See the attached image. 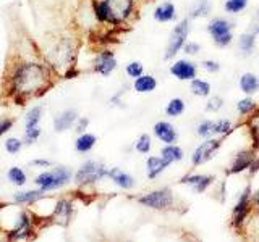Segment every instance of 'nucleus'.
I'll return each mask as SVG.
<instances>
[{
    "label": "nucleus",
    "mask_w": 259,
    "mask_h": 242,
    "mask_svg": "<svg viewBox=\"0 0 259 242\" xmlns=\"http://www.w3.org/2000/svg\"><path fill=\"white\" fill-rule=\"evenodd\" d=\"M133 8V0H102L96 4V16L99 21L120 24L132 16Z\"/></svg>",
    "instance_id": "obj_1"
},
{
    "label": "nucleus",
    "mask_w": 259,
    "mask_h": 242,
    "mask_svg": "<svg viewBox=\"0 0 259 242\" xmlns=\"http://www.w3.org/2000/svg\"><path fill=\"white\" fill-rule=\"evenodd\" d=\"M235 23L229 16H210L206 24V32L219 48H229L235 42Z\"/></svg>",
    "instance_id": "obj_2"
},
{
    "label": "nucleus",
    "mask_w": 259,
    "mask_h": 242,
    "mask_svg": "<svg viewBox=\"0 0 259 242\" xmlns=\"http://www.w3.org/2000/svg\"><path fill=\"white\" fill-rule=\"evenodd\" d=\"M190 34H191V20L188 16H185V18H182L175 24L172 32H170L168 42H167L165 52H164V60H167V62L175 60L177 55L182 53Z\"/></svg>",
    "instance_id": "obj_3"
},
{
    "label": "nucleus",
    "mask_w": 259,
    "mask_h": 242,
    "mask_svg": "<svg viewBox=\"0 0 259 242\" xmlns=\"http://www.w3.org/2000/svg\"><path fill=\"white\" fill-rule=\"evenodd\" d=\"M44 81V70L39 65H23L15 75V87L18 92H31L37 91L42 86Z\"/></svg>",
    "instance_id": "obj_4"
},
{
    "label": "nucleus",
    "mask_w": 259,
    "mask_h": 242,
    "mask_svg": "<svg viewBox=\"0 0 259 242\" xmlns=\"http://www.w3.org/2000/svg\"><path fill=\"white\" fill-rule=\"evenodd\" d=\"M168 73H170V76L175 78L177 81L190 83V81L199 76V63H196L193 58H188V56L175 58L170 63Z\"/></svg>",
    "instance_id": "obj_5"
},
{
    "label": "nucleus",
    "mask_w": 259,
    "mask_h": 242,
    "mask_svg": "<svg viewBox=\"0 0 259 242\" xmlns=\"http://www.w3.org/2000/svg\"><path fill=\"white\" fill-rule=\"evenodd\" d=\"M222 147V137H209V139H202V142L198 145L191 153V165L193 166H202L207 161H210L219 149Z\"/></svg>",
    "instance_id": "obj_6"
},
{
    "label": "nucleus",
    "mask_w": 259,
    "mask_h": 242,
    "mask_svg": "<svg viewBox=\"0 0 259 242\" xmlns=\"http://www.w3.org/2000/svg\"><path fill=\"white\" fill-rule=\"evenodd\" d=\"M141 205L149 207L154 210H165L168 207L174 205V194L170 189H159V191H152L146 196L138 199Z\"/></svg>",
    "instance_id": "obj_7"
},
{
    "label": "nucleus",
    "mask_w": 259,
    "mask_h": 242,
    "mask_svg": "<svg viewBox=\"0 0 259 242\" xmlns=\"http://www.w3.org/2000/svg\"><path fill=\"white\" fill-rule=\"evenodd\" d=\"M70 169L67 168H59L55 171H49V173H42L36 177V184L40 188V191H51V189H57L63 186L70 179Z\"/></svg>",
    "instance_id": "obj_8"
},
{
    "label": "nucleus",
    "mask_w": 259,
    "mask_h": 242,
    "mask_svg": "<svg viewBox=\"0 0 259 242\" xmlns=\"http://www.w3.org/2000/svg\"><path fill=\"white\" fill-rule=\"evenodd\" d=\"M251 196H253L251 186H246L245 191L241 192L238 202L235 204L233 212H232V224L235 226V228L241 226L243 221L246 220V216H248L249 210H251V205H253V202H251Z\"/></svg>",
    "instance_id": "obj_9"
},
{
    "label": "nucleus",
    "mask_w": 259,
    "mask_h": 242,
    "mask_svg": "<svg viewBox=\"0 0 259 242\" xmlns=\"http://www.w3.org/2000/svg\"><path fill=\"white\" fill-rule=\"evenodd\" d=\"M107 173H109V169H105L101 163H97V161H88V163L76 173L75 179L79 184L94 183L97 179H101V177L107 176Z\"/></svg>",
    "instance_id": "obj_10"
},
{
    "label": "nucleus",
    "mask_w": 259,
    "mask_h": 242,
    "mask_svg": "<svg viewBox=\"0 0 259 242\" xmlns=\"http://www.w3.org/2000/svg\"><path fill=\"white\" fill-rule=\"evenodd\" d=\"M152 133L164 145H167V144H177L178 137H180V134H178V131H177V128L172 123H170V121H167V119L157 121V123L154 125V128H152Z\"/></svg>",
    "instance_id": "obj_11"
},
{
    "label": "nucleus",
    "mask_w": 259,
    "mask_h": 242,
    "mask_svg": "<svg viewBox=\"0 0 259 242\" xmlns=\"http://www.w3.org/2000/svg\"><path fill=\"white\" fill-rule=\"evenodd\" d=\"M256 158L257 157H256V153H254L253 149L241 150V152H238L237 155L233 157L232 165H230L229 169H227V173H229V174H238V173L246 171V169H249L251 165L254 163Z\"/></svg>",
    "instance_id": "obj_12"
},
{
    "label": "nucleus",
    "mask_w": 259,
    "mask_h": 242,
    "mask_svg": "<svg viewBox=\"0 0 259 242\" xmlns=\"http://www.w3.org/2000/svg\"><path fill=\"white\" fill-rule=\"evenodd\" d=\"M215 181V177L214 176H210V174H201V173H190V174H186L183 176L180 183L185 184V186H190V188L196 192V194H202V192H206L210 186L214 184Z\"/></svg>",
    "instance_id": "obj_13"
},
{
    "label": "nucleus",
    "mask_w": 259,
    "mask_h": 242,
    "mask_svg": "<svg viewBox=\"0 0 259 242\" xmlns=\"http://www.w3.org/2000/svg\"><path fill=\"white\" fill-rule=\"evenodd\" d=\"M238 89L243 95L254 97L256 94H259V75L253 71L241 73L238 78Z\"/></svg>",
    "instance_id": "obj_14"
},
{
    "label": "nucleus",
    "mask_w": 259,
    "mask_h": 242,
    "mask_svg": "<svg viewBox=\"0 0 259 242\" xmlns=\"http://www.w3.org/2000/svg\"><path fill=\"white\" fill-rule=\"evenodd\" d=\"M154 20H156L157 23L160 24H167V23H174L177 21L178 18V10L174 2H170V0H167V2H162L156 7V10H154L152 13Z\"/></svg>",
    "instance_id": "obj_15"
},
{
    "label": "nucleus",
    "mask_w": 259,
    "mask_h": 242,
    "mask_svg": "<svg viewBox=\"0 0 259 242\" xmlns=\"http://www.w3.org/2000/svg\"><path fill=\"white\" fill-rule=\"evenodd\" d=\"M115 68H117V58H115V55H113V52L107 50V52H102L97 55L94 70L99 73V75L109 76L115 71Z\"/></svg>",
    "instance_id": "obj_16"
},
{
    "label": "nucleus",
    "mask_w": 259,
    "mask_h": 242,
    "mask_svg": "<svg viewBox=\"0 0 259 242\" xmlns=\"http://www.w3.org/2000/svg\"><path fill=\"white\" fill-rule=\"evenodd\" d=\"M256 34L253 31H246L243 32V34L238 36L237 40V48H238V53L243 56V58H246V56H251L256 48Z\"/></svg>",
    "instance_id": "obj_17"
},
{
    "label": "nucleus",
    "mask_w": 259,
    "mask_h": 242,
    "mask_svg": "<svg viewBox=\"0 0 259 242\" xmlns=\"http://www.w3.org/2000/svg\"><path fill=\"white\" fill-rule=\"evenodd\" d=\"M157 86H159V83H157L156 76L148 75V73H144V75H141L140 78L133 79V89L138 94H151L156 91Z\"/></svg>",
    "instance_id": "obj_18"
},
{
    "label": "nucleus",
    "mask_w": 259,
    "mask_h": 242,
    "mask_svg": "<svg viewBox=\"0 0 259 242\" xmlns=\"http://www.w3.org/2000/svg\"><path fill=\"white\" fill-rule=\"evenodd\" d=\"M188 87H190V92L194 97H199V99H207V97L212 95V84H210V81L204 78H199V76L194 78L188 83Z\"/></svg>",
    "instance_id": "obj_19"
},
{
    "label": "nucleus",
    "mask_w": 259,
    "mask_h": 242,
    "mask_svg": "<svg viewBox=\"0 0 259 242\" xmlns=\"http://www.w3.org/2000/svg\"><path fill=\"white\" fill-rule=\"evenodd\" d=\"M212 12V4L210 0H194V4L188 10V18L190 20H199V18H207Z\"/></svg>",
    "instance_id": "obj_20"
},
{
    "label": "nucleus",
    "mask_w": 259,
    "mask_h": 242,
    "mask_svg": "<svg viewBox=\"0 0 259 242\" xmlns=\"http://www.w3.org/2000/svg\"><path fill=\"white\" fill-rule=\"evenodd\" d=\"M170 165L162 157H149L146 160V171H148L149 179H156L159 174H162Z\"/></svg>",
    "instance_id": "obj_21"
},
{
    "label": "nucleus",
    "mask_w": 259,
    "mask_h": 242,
    "mask_svg": "<svg viewBox=\"0 0 259 242\" xmlns=\"http://www.w3.org/2000/svg\"><path fill=\"white\" fill-rule=\"evenodd\" d=\"M160 157L164 158L168 165H172V163H177V161H182L185 158V150L178 144H167L162 147Z\"/></svg>",
    "instance_id": "obj_22"
},
{
    "label": "nucleus",
    "mask_w": 259,
    "mask_h": 242,
    "mask_svg": "<svg viewBox=\"0 0 259 242\" xmlns=\"http://www.w3.org/2000/svg\"><path fill=\"white\" fill-rule=\"evenodd\" d=\"M107 176H109L110 179H112L113 183H115L117 186H120L121 189H132L133 186H135L133 176H130L128 173L121 171L120 168H112V169H109Z\"/></svg>",
    "instance_id": "obj_23"
},
{
    "label": "nucleus",
    "mask_w": 259,
    "mask_h": 242,
    "mask_svg": "<svg viewBox=\"0 0 259 242\" xmlns=\"http://www.w3.org/2000/svg\"><path fill=\"white\" fill-rule=\"evenodd\" d=\"M165 115L168 118H178L186 111V100L182 97H172L165 105Z\"/></svg>",
    "instance_id": "obj_24"
},
{
    "label": "nucleus",
    "mask_w": 259,
    "mask_h": 242,
    "mask_svg": "<svg viewBox=\"0 0 259 242\" xmlns=\"http://www.w3.org/2000/svg\"><path fill=\"white\" fill-rule=\"evenodd\" d=\"M249 7V0H224L222 8L227 16H238L243 12H246Z\"/></svg>",
    "instance_id": "obj_25"
},
{
    "label": "nucleus",
    "mask_w": 259,
    "mask_h": 242,
    "mask_svg": "<svg viewBox=\"0 0 259 242\" xmlns=\"http://www.w3.org/2000/svg\"><path fill=\"white\" fill-rule=\"evenodd\" d=\"M235 125L229 118H217L212 121V134L214 137H225L233 133Z\"/></svg>",
    "instance_id": "obj_26"
},
{
    "label": "nucleus",
    "mask_w": 259,
    "mask_h": 242,
    "mask_svg": "<svg viewBox=\"0 0 259 242\" xmlns=\"http://www.w3.org/2000/svg\"><path fill=\"white\" fill-rule=\"evenodd\" d=\"M257 110V102L254 97L245 95L237 102V113L240 116H248L251 113H254Z\"/></svg>",
    "instance_id": "obj_27"
},
{
    "label": "nucleus",
    "mask_w": 259,
    "mask_h": 242,
    "mask_svg": "<svg viewBox=\"0 0 259 242\" xmlns=\"http://www.w3.org/2000/svg\"><path fill=\"white\" fill-rule=\"evenodd\" d=\"M76 119V113L70 110V111H63L60 116L55 118V129L57 131H65V129H68L73 123H75Z\"/></svg>",
    "instance_id": "obj_28"
},
{
    "label": "nucleus",
    "mask_w": 259,
    "mask_h": 242,
    "mask_svg": "<svg viewBox=\"0 0 259 242\" xmlns=\"http://www.w3.org/2000/svg\"><path fill=\"white\" fill-rule=\"evenodd\" d=\"M212 121L214 119H201L199 123L194 128V133H196L198 137L201 139H209V137H214L212 134Z\"/></svg>",
    "instance_id": "obj_29"
},
{
    "label": "nucleus",
    "mask_w": 259,
    "mask_h": 242,
    "mask_svg": "<svg viewBox=\"0 0 259 242\" xmlns=\"http://www.w3.org/2000/svg\"><path fill=\"white\" fill-rule=\"evenodd\" d=\"M96 145V136L93 134H83L76 141V150L78 152H89Z\"/></svg>",
    "instance_id": "obj_30"
},
{
    "label": "nucleus",
    "mask_w": 259,
    "mask_h": 242,
    "mask_svg": "<svg viewBox=\"0 0 259 242\" xmlns=\"http://www.w3.org/2000/svg\"><path fill=\"white\" fill-rule=\"evenodd\" d=\"M224 105H225V102H224V99L221 95H210V97H207L204 110L207 113H219L224 108Z\"/></svg>",
    "instance_id": "obj_31"
},
{
    "label": "nucleus",
    "mask_w": 259,
    "mask_h": 242,
    "mask_svg": "<svg viewBox=\"0 0 259 242\" xmlns=\"http://www.w3.org/2000/svg\"><path fill=\"white\" fill-rule=\"evenodd\" d=\"M125 73H126L128 78L136 79V78H140L141 75H144V65L141 62H136V60L130 62L125 67Z\"/></svg>",
    "instance_id": "obj_32"
},
{
    "label": "nucleus",
    "mask_w": 259,
    "mask_h": 242,
    "mask_svg": "<svg viewBox=\"0 0 259 242\" xmlns=\"http://www.w3.org/2000/svg\"><path fill=\"white\" fill-rule=\"evenodd\" d=\"M151 147H152V139L149 134H141L138 137V141L135 144V149L140 152V153H149L151 152Z\"/></svg>",
    "instance_id": "obj_33"
},
{
    "label": "nucleus",
    "mask_w": 259,
    "mask_h": 242,
    "mask_svg": "<svg viewBox=\"0 0 259 242\" xmlns=\"http://www.w3.org/2000/svg\"><path fill=\"white\" fill-rule=\"evenodd\" d=\"M199 68L202 71H206L207 75H217V73L222 70V65L214 58H206L199 63Z\"/></svg>",
    "instance_id": "obj_34"
},
{
    "label": "nucleus",
    "mask_w": 259,
    "mask_h": 242,
    "mask_svg": "<svg viewBox=\"0 0 259 242\" xmlns=\"http://www.w3.org/2000/svg\"><path fill=\"white\" fill-rule=\"evenodd\" d=\"M182 53H185V56H188V58H193V56H198L201 53V44L196 42V40H186V44L183 47Z\"/></svg>",
    "instance_id": "obj_35"
},
{
    "label": "nucleus",
    "mask_w": 259,
    "mask_h": 242,
    "mask_svg": "<svg viewBox=\"0 0 259 242\" xmlns=\"http://www.w3.org/2000/svg\"><path fill=\"white\" fill-rule=\"evenodd\" d=\"M40 115H42V110H40V107H34L31 108L28 116H26V128L28 129H32V128H37V123L40 119Z\"/></svg>",
    "instance_id": "obj_36"
},
{
    "label": "nucleus",
    "mask_w": 259,
    "mask_h": 242,
    "mask_svg": "<svg viewBox=\"0 0 259 242\" xmlns=\"http://www.w3.org/2000/svg\"><path fill=\"white\" fill-rule=\"evenodd\" d=\"M40 197H42V191H29V192H21V194H18V196L15 197V200L24 204V202H34V200H37Z\"/></svg>",
    "instance_id": "obj_37"
},
{
    "label": "nucleus",
    "mask_w": 259,
    "mask_h": 242,
    "mask_svg": "<svg viewBox=\"0 0 259 242\" xmlns=\"http://www.w3.org/2000/svg\"><path fill=\"white\" fill-rule=\"evenodd\" d=\"M8 179H10L13 184L23 186L24 183H26V176H24V173L20 168H12L10 171H8Z\"/></svg>",
    "instance_id": "obj_38"
},
{
    "label": "nucleus",
    "mask_w": 259,
    "mask_h": 242,
    "mask_svg": "<svg viewBox=\"0 0 259 242\" xmlns=\"http://www.w3.org/2000/svg\"><path fill=\"white\" fill-rule=\"evenodd\" d=\"M28 231H29V221H28V218L23 215L21 216V223H20L18 228H16V231H15V236L16 237H23V236H26Z\"/></svg>",
    "instance_id": "obj_39"
},
{
    "label": "nucleus",
    "mask_w": 259,
    "mask_h": 242,
    "mask_svg": "<svg viewBox=\"0 0 259 242\" xmlns=\"http://www.w3.org/2000/svg\"><path fill=\"white\" fill-rule=\"evenodd\" d=\"M5 147H7V150L10 152V153H16L21 149V141H18V139H8L5 142Z\"/></svg>",
    "instance_id": "obj_40"
},
{
    "label": "nucleus",
    "mask_w": 259,
    "mask_h": 242,
    "mask_svg": "<svg viewBox=\"0 0 259 242\" xmlns=\"http://www.w3.org/2000/svg\"><path fill=\"white\" fill-rule=\"evenodd\" d=\"M57 215H62L63 220H67L68 218V212H70V205L67 204V202H60L59 205H57Z\"/></svg>",
    "instance_id": "obj_41"
},
{
    "label": "nucleus",
    "mask_w": 259,
    "mask_h": 242,
    "mask_svg": "<svg viewBox=\"0 0 259 242\" xmlns=\"http://www.w3.org/2000/svg\"><path fill=\"white\" fill-rule=\"evenodd\" d=\"M37 136H39V129L37 128H32V129H28V131H26V139H28V142H32Z\"/></svg>",
    "instance_id": "obj_42"
},
{
    "label": "nucleus",
    "mask_w": 259,
    "mask_h": 242,
    "mask_svg": "<svg viewBox=\"0 0 259 242\" xmlns=\"http://www.w3.org/2000/svg\"><path fill=\"white\" fill-rule=\"evenodd\" d=\"M10 126H12V123H10V121H0V134H2V133H5L7 129L10 128Z\"/></svg>",
    "instance_id": "obj_43"
},
{
    "label": "nucleus",
    "mask_w": 259,
    "mask_h": 242,
    "mask_svg": "<svg viewBox=\"0 0 259 242\" xmlns=\"http://www.w3.org/2000/svg\"><path fill=\"white\" fill-rule=\"evenodd\" d=\"M251 202H253L256 207H259V189L253 192V196H251Z\"/></svg>",
    "instance_id": "obj_44"
},
{
    "label": "nucleus",
    "mask_w": 259,
    "mask_h": 242,
    "mask_svg": "<svg viewBox=\"0 0 259 242\" xmlns=\"http://www.w3.org/2000/svg\"><path fill=\"white\" fill-rule=\"evenodd\" d=\"M249 169H251V171H253V173H254V171H257V169H259V158H256V160H254V163L251 165V168H249Z\"/></svg>",
    "instance_id": "obj_45"
},
{
    "label": "nucleus",
    "mask_w": 259,
    "mask_h": 242,
    "mask_svg": "<svg viewBox=\"0 0 259 242\" xmlns=\"http://www.w3.org/2000/svg\"><path fill=\"white\" fill-rule=\"evenodd\" d=\"M86 125H88V119H83V121H81V123H79V126H78V131H84Z\"/></svg>",
    "instance_id": "obj_46"
},
{
    "label": "nucleus",
    "mask_w": 259,
    "mask_h": 242,
    "mask_svg": "<svg viewBox=\"0 0 259 242\" xmlns=\"http://www.w3.org/2000/svg\"><path fill=\"white\" fill-rule=\"evenodd\" d=\"M249 31H253L256 36H259V23H256L254 26H253V29H249Z\"/></svg>",
    "instance_id": "obj_47"
},
{
    "label": "nucleus",
    "mask_w": 259,
    "mask_h": 242,
    "mask_svg": "<svg viewBox=\"0 0 259 242\" xmlns=\"http://www.w3.org/2000/svg\"><path fill=\"white\" fill-rule=\"evenodd\" d=\"M34 163H36V165H44V166H47V165H49V161H46V160H36Z\"/></svg>",
    "instance_id": "obj_48"
},
{
    "label": "nucleus",
    "mask_w": 259,
    "mask_h": 242,
    "mask_svg": "<svg viewBox=\"0 0 259 242\" xmlns=\"http://www.w3.org/2000/svg\"><path fill=\"white\" fill-rule=\"evenodd\" d=\"M256 15H257V20H259V5H257V10H256Z\"/></svg>",
    "instance_id": "obj_49"
}]
</instances>
